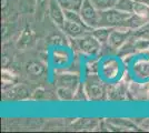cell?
<instances>
[{"label": "cell", "instance_id": "obj_1", "mask_svg": "<svg viewBox=\"0 0 149 133\" xmlns=\"http://www.w3.org/2000/svg\"><path fill=\"white\" fill-rule=\"evenodd\" d=\"M130 12H125L117 8H110L99 11V27L119 28L124 25L126 19L130 16Z\"/></svg>", "mask_w": 149, "mask_h": 133}, {"label": "cell", "instance_id": "obj_2", "mask_svg": "<svg viewBox=\"0 0 149 133\" xmlns=\"http://www.w3.org/2000/svg\"><path fill=\"white\" fill-rule=\"evenodd\" d=\"M79 12L85 23L90 29H95L99 27V10L95 7L91 0H84Z\"/></svg>", "mask_w": 149, "mask_h": 133}, {"label": "cell", "instance_id": "obj_3", "mask_svg": "<svg viewBox=\"0 0 149 133\" xmlns=\"http://www.w3.org/2000/svg\"><path fill=\"white\" fill-rule=\"evenodd\" d=\"M85 89H86V94L90 100L98 101V100H102L105 96V87L96 76H91V79L87 81Z\"/></svg>", "mask_w": 149, "mask_h": 133}, {"label": "cell", "instance_id": "obj_4", "mask_svg": "<svg viewBox=\"0 0 149 133\" xmlns=\"http://www.w3.org/2000/svg\"><path fill=\"white\" fill-rule=\"evenodd\" d=\"M131 31L127 28H123V30L120 29H115L111 31L109 39H108V44L111 47L112 49H120L123 45L126 44L127 40H129L131 36Z\"/></svg>", "mask_w": 149, "mask_h": 133}, {"label": "cell", "instance_id": "obj_5", "mask_svg": "<svg viewBox=\"0 0 149 133\" xmlns=\"http://www.w3.org/2000/svg\"><path fill=\"white\" fill-rule=\"evenodd\" d=\"M78 45L82 52L87 54H96L99 52L101 48V42L95 38L93 34H89V36L85 34L81 38H79Z\"/></svg>", "mask_w": 149, "mask_h": 133}, {"label": "cell", "instance_id": "obj_6", "mask_svg": "<svg viewBox=\"0 0 149 133\" xmlns=\"http://www.w3.org/2000/svg\"><path fill=\"white\" fill-rule=\"evenodd\" d=\"M48 11H49L50 18L52 19V21L58 27L62 28L65 25V21H66V17H65V10L60 6V3L57 0H49Z\"/></svg>", "mask_w": 149, "mask_h": 133}, {"label": "cell", "instance_id": "obj_7", "mask_svg": "<svg viewBox=\"0 0 149 133\" xmlns=\"http://www.w3.org/2000/svg\"><path fill=\"white\" fill-rule=\"evenodd\" d=\"M61 29L66 34H68L71 38H81L87 33L88 30H90V28H88L86 25H82L78 22H74L70 20L65 21V25Z\"/></svg>", "mask_w": 149, "mask_h": 133}, {"label": "cell", "instance_id": "obj_8", "mask_svg": "<svg viewBox=\"0 0 149 133\" xmlns=\"http://www.w3.org/2000/svg\"><path fill=\"white\" fill-rule=\"evenodd\" d=\"M147 22H148V19H145V18L138 16L136 13H131L130 16L126 19L124 25L119 27V28H127V29L134 31V30H138L139 28L143 27Z\"/></svg>", "mask_w": 149, "mask_h": 133}, {"label": "cell", "instance_id": "obj_9", "mask_svg": "<svg viewBox=\"0 0 149 133\" xmlns=\"http://www.w3.org/2000/svg\"><path fill=\"white\" fill-rule=\"evenodd\" d=\"M79 76L76 74H60L57 78L56 83L58 87H66L76 91V89L79 84Z\"/></svg>", "mask_w": 149, "mask_h": 133}, {"label": "cell", "instance_id": "obj_10", "mask_svg": "<svg viewBox=\"0 0 149 133\" xmlns=\"http://www.w3.org/2000/svg\"><path fill=\"white\" fill-rule=\"evenodd\" d=\"M28 95H29L28 90L24 85H18L6 91L3 98L8 100H25Z\"/></svg>", "mask_w": 149, "mask_h": 133}, {"label": "cell", "instance_id": "obj_11", "mask_svg": "<svg viewBox=\"0 0 149 133\" xmlns=\"http://www.w3.org/2000/svg\"><path fill=\"white\" fill-rule=\"evenodd\" d=\"M26 71L31 76H41L46 71V67L40 61H30L26 65Z\"/></svg>", "mask_w": 149, "mask_h": 133}, {"label": "cell", "instance_id": "obj_12", "mask_svg": "<svg viewBox=\"0 0 149 133\" xmlns=\"http://www.w3.org/2000/svg\"><path fill=\"white\" fill-rule=\"evenodd\" d=\"M113 30V28H108V27H97L93 29V34L97 40H99L101 43L108 42V39L111 31Z\"/></svg>", "mask_w": 149, "mask_h": 133}, {"label": "cell", "instance_id": "obj_13", "mask_svg": "<svg viewBox=\"0 0 149 133\" xmlns=\"http://www.w3.org/2000/svg\"><path fill=\"white\" fill-rule=\"evenodd\" d=\"M65 10L80 11L84 0H57Z\"/></svg>", "mask_w": 149, "mask_h": 133}, {"label": "cell", "instance_id": "obj_14", "mask_svg": "<svg viewBox=\"0 0 149 133\" xmlns=\"http://www.w3.org/2000/svg\"><path fill=\"white\" fill-rule=\"evenodd\" d=\"M35 38V33L31 30L29 27H27L24 29V31L21 32V36L19 38V44H21L22 47H27L33 41Z\"/></svg>", "mask_w": 149, "mask_h": 133}, {"label": "cell", "instance_id": "obj_15", "mask_svg": "<svg viewBox=\"0 0 149 133\" xmlns=\"http://www.w3.org/2000/svg\"><path fill=\"white\" fill-rule=\"evenodd\" d=\"M57 95L60 100L69 101V100H72L74 98V90L70 88H66V87H58L57 88Z\"/></svg>", "mask_w": 149, "mask_h": 133}, {"label": "cell", "instance_id": "obj_16", "mask_svg": "<svg viewBox=\"0 0 149 133\" xmlns=\"http://www.w3.org/2000/svg\"><path fill=\"white\" fill-rule=\"evenodd\" d=\"M134 13L143 17L145 19L149 20V3H143V2H135L134 7Z\"/></svg>", "mask_w": 149, "mask_h": 133}, {"label": "cell", "instance_id": "obj_17", "mask_svg": "<svg viewBox=\"0 0 149 133\" xmlns=\"http://www.w3.org/2000/svg\"><path fill=\"white\" fill-rule=\"evenodd\" d=\"M117 1L118 0H91V2L99 11L107 10V9H110V8H115Z\"/></svg>", "mask_w": 149, "mask_h": 133}, {"label": "cell", "instance_id": "obj_18", "mask_svg": "<svg viewBox=\"0 0 149 133\" xmlns=\"http://www.w3.org/2000/svg\"><path fill=\"white\" fill-rule=\"evenodd\" d=\"M134 7H135V1L134 0H118L115 8L118 10L125 11V12L134 13Z\"/></svg>", "mask_w": 149, "mask_h": 133}, {"label": "cell", "instance_id": "obj_19", "mask_svg": "<svg viewBox=\"0 0 149 133\" xmlns=\"http://www.w3.org/2000/svg\"><path fill=\"white\" fill-rule=\"evenodd\" d=\"M65 39L60 37V36H52L51 38H50V42L54 44H56V45H62V44L65 43V41H63Z\"/></svg>", "mask_w": 149, "mask_h": 133}, {"label": "cell", "instance_id": "obj_20", "mask_svg": "<svg viewBox=\"0 0 149 133\" xmlns=\"http://www.w3.org/2000/svg\"><path fill=\"white\" fill-rule=\"evenodd\" d=\"M46 3H49V0H36V5L39 8H44Z\"/></svg>", "mask_w": 149, "mask_h": 133}, {"label": "cell", "instance_id": "obj_21", "mask_svg": "<svg viewBox=\"0 0 149 133\" xmlns=\"http://www.w3.org/2000/svg\"><path fill=\"white\" fill-rule=\"evenodd\" d=\"M135 2H143V3H149V0H134Z\"/></svg>", "mask_w": 149, "mask_h": 133}]
</instances>
